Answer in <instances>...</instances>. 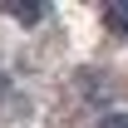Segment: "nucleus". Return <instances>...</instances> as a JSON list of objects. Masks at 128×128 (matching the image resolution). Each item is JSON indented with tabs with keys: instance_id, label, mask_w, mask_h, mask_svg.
<instances>
[{
	"instance_id": "f257e3e1",
	"label": "nucleus",
	"mask_w": 128,
	"mask_h": 128,
	"mask_svg": "<svg viewBox=\"0 0 128 128\" xmlns=\"http://www.w3.org/2000/svg\"><path fill=\"white\" fill-rule=\"evenodd\" d=\"M5 10H10V15H15L20 25H34V20L44 15V5H20V0H15V5H5Z\"/></svg>"
},
{
	"instance_id": "f03ea898",
	"label": "nucleus",
	"mask_w": 128,
	"mask_h": 128,
	"mask_svg": "<svg viewBox=\"0 0 128 128\" xmlns=\"http://www.w3.org/2000/svg\"><path fill=\"white\" fill-rule=\"evenodd\" d=\"M104 20H108V30H128V0H123V5H108Z\"/></svg>"
},
{
	"instance_id": "7ed1b4c3",
	"label": "nucleus",
	"mask_w": 128,
	"mask_h": 128,
	"mask_svg": "<svg viewBox=\"0 0 128 128\" xmlns=\"http://www.w3.org/2000/svg\"><path fill=\"white\" fill-rule=\"evenodd\" d=\"M98 128H128V113H108V118H104Z\"/></svg>"
}]
</instances>
